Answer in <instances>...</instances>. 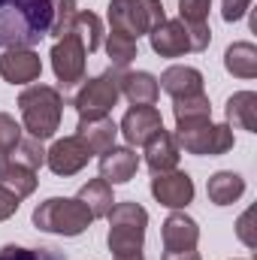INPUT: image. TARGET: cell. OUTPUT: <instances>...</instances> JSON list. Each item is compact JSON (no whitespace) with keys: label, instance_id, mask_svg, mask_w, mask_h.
Masks as SVG:
<instances>
[{"label":"cell","instance_id":"obj_1","mask_svg":"<svg viewBox=\"0 0 257 260\" xmlns=\"http://www.w3.org/2000/svg\"><path fill=\"white\" fill-rule=\"evenodd\" d=\"M55 0H0V49H34L49 37Z\"/></svg>","mask_w":257,"mask_h":260},{"label":"cell","instance_id":"obj_2","mask_svg":"<svg viewBox=\"0 0 257 260\" xmlns=\"http://www.w3.org/2000/svg\"><path fill=\"white\" fill-rule=\"evenodd\" d=\"M18 109H21V121L24 130L34 139H49L55 136V130L61 127V112H64V97L58 88L52 85H30L21 91L18 97Z\"/></svg>","mask_w":257,"mask_h":260},{"label":"cell","instance_id":"obj_3","mask_svg":"<svg viewBox=\"0 0 257 260\" xmlns=\"http://www.w3.org/2000/svg\"><path fill=\"white\" fill-rule=\"evenodd\" d=\"M91 212L76 197H49L34 209V227L55 236H79L91 227Z\"/></svg>","mask_w":257,"mask_h":260},{"label":"cell","instance_id":"obj_4","mask_svg":"<svg viewBox=\"0 0 257 260\" xmlns=\"http://www.w3.org/2000/svg\"><path fill=\"white\" fill-rule=\"evenodd\" d=\"M109 218V236L106 245L112 251V257L121 254H136L142 251L145 242V227H148V212L139 203H115Z\"/></svg>","mask_w":257,"mask_h":260},{"label":"cell","instance_id":"obj_5","mask_svg":"<svg viewBox=\"0 0 257 260\" xmlns=\"http://www.w3.org/2000/svg\"><path fill=\"white\" fill-rule=\"evenodd\" d=\"M167 18L160 0H112L109 3V24L112 30L124 34L130 40L148 37Z\"/></svg>","mask_w":257,"mask_h":260},{"label":"cell","instance_id":"obj_6","mask_svg":"<svg viewBox=\"0 0 257 260\" xmlns=\"http://www.w3.org/2000/svg\"><path fill=\"white\" fill-rule=\"evenodd\" d=\"M121 97V70L109 67L106 73L88 79L76 97H73V106L79 112V118H103L112 112V106L118 103Z\"/></svg>","mask_w":257,"mask_h":260},{"label":"cell","instance_id":"obj_7","mask_svg":"<svg viewBox=\"0 0 257 260\" xmlns=\"http://www.w3.org/2000/svg\"><path fill=\"white\" fill-rule=\"evenodd\" d=\"M176 142L179 148H185L188 154H200V157H218V154H227L236 139H233V127L227 124H212V121H203V124H194V127H176Z\"/></svg>","mask_w":257,"mask_h":260},{"label":"cell","instance_id":"obj_8","mask_svg":"<svg viewBox=\"0 0 257 260\" xmlns=\"http://www.w3.org/2000/svg\"><path fill=\"white\" fill-rule=\"evenodd\" d=\"M49 58H52V70H55V76H58V82L64 88H73V85L85 82V58H88V52H85L76 30L61 37V40H55Z\"/></svg>","mask_w":257,"mask_h":260},{"label":"cell","instance_id":"obj_9","mask_svg":"<svg viewBox=\"0 0 257 260\" xmlns=\"http://www.w3.org/2000/svg\"><path fill=\"white\" fill-rule=\"evenodd\" d=\"M94 157V151L88 148V142L82 139V136H64V139H58L49 151H46V164H49V170L55 173V176H76L79 170H85L88 167V160Z\"/></svg>","mask_w":257,"mask_h":260},{"label":"cell","instance_id":"obj_10","mask_svg":"<svg viewBox=\"0 0 257 260\" xmlns=\"http://www.w3.org/2000/svg\"><path fill=\"white\" fill-rule=\"evenodd\" d=\"M151 197L167 209H185L194 200V179L188 173H179V170L157 173L151 179Z\"/></svg>","mask_w":257,"mask_h":260},{"label":"cell","instance_id":"obj_11","mask_svg":"<svg viewBox=\"0 0 257 260\" xmlns=\"http://www.w3.org/2000/svg\"><path fill=\"white\" fill-rule=\"evenodd\" d=\"M160 130H164V118H160V112L154 106H133V109H127V115L121 118L118 133L127 139L130 148H136V145H145Z\"/></svg>","mask_w":257,"mask_h":260},{"label":"cell","instance_id":"obj_12","mask_svg":"<svg viewBox=\"0 0 257 260\" xmlns=\"http://www.w3.org/2000/svg\"><path fill=\"white\" fill-rule=\"evenodd\" d=\"M209 9H212V0H179V21L188 30L191 52H206L212 43V30L206 21Z\"/></svg>","mask_w":257,"mask_h":260},{"label":"cell","instance_id":"obj_13","mask_svg":"<svg viewBox=\"0 0 257 260\" xmlns=\"http://www.w3.org/2000/svg\"><path fill=\"white\" fill-rule=\"evenodd\" d=\"M43 73V61L34 49H6L0 55V76L9 85H27L37 82Z\"/></svg>","mask_w":257,"mask_h":260},{"label":"cell","instance_id":"obj_14","mask_svg":"<svg viewBox=\"0 0 257 260\" xmlns=\"http://www.w3.org/2000/svg\"><path fill=\"white\" fill-rule=\"evenodd\" d=\"M139 170V154L130 145H112L100 154V179L109 185H124Z\"/></svg>","mask_w":257,"mask_h":260},{"label":"cell","instance_id":"obj_15","mask_svg":"<svg viewBox=\"0 0 257 260\" xmlns=\"http://www.w3.org/2000/svg\"><path fill=\"white\" fill-rule=\"evenodd\" d=\"M148 43L154 49V55L160 58H182L185 52H191V40H188V30L179 18H164L151 34H148Z\"/></svg>","mask_w":257,"mask_h":260},{"label":"cell","instance_id":"obj_16","mask_svg":"<svg viewBox=\"0 0 257 260\" xmlns=\"http://www.w3.org/2000/svg\"><path fill=\"white\" fill-rule=\"evenodd\" d=\"M160 236H164V251H194L197 242H200V227H197V221L191 215L176 209L164 221Z\"/></svg>","mask_w":257,"mask_h":260},{"label":"cell","instance_id":"obj_17","mask_svg":"<svg viewBox=\"0 0 257 260\" xmlns=\"http://www.w3.org/2000/svg\"><path fill=\"white\" fill-rule=\"evenodd\" d=\"M182 148H179V142H176V136L173 133H167V130H160L157 136H151L148 142H145V164H148V170L157 176V173H170V170H176L179 167V154Z\"/></svg>","mask_w":257,"mask_h":260},{"label":"cell","instance_id":"obj_18","mask_svg":"<svg viewBox=\"0 0 257 260\" xmlns=\"http://www.w3.org/2000/svg\"><path fill=\"white\" fill-rule=\"evenodd\" d=\"M157 85H160L173 100L197 97V94H203V73L194 70V67H170V70L160 73Z\"/></svg>","mask_w":257,"mask_h":260},{"label":"cell","instance_id":"obj_19","mask_svg":"<svg viewBox=\"0 0 257 260\" xmlns=\"http://www.w3.org/2000/svg\"><path fill=\"white\" fill-rule=\"evenodd\" d=\"M76 136H82L94 154H103L106 148H112V145H115L118 124H115L109 115H103V118H79Z\"/></svg>","mask_w":257,"mask_h":260},{"label":"cell","instance_id":"obj_20","mask_svg":"<svg viewBox=\"0 0 257 260\" xmlns=\"http://www.w3.org/2000/svg\"><path fill=\"white\" fill-rule=\"evenodd\" d=\"M121 94L133 106H154L160 97V85L151 73L136 70V73H121Z\"/></svg>","mask_w":257,"mask_h":260},{"label":"cell","instance_id":"obj_21","mask_svg":"<svg viewBox=\"0 0 257 260\" xmlns=\"http://www.w3.org/2000/svg\"><path fill=\"white\" fill-rule=\"evenodd\" d=\"M227 127L257 133V94L254 91H236L227 100Z\"/></svg>","mask_w":257,"mask_h":260},{"label":"cell","instance_id":"obj_22","mask_svg":"<svg viewBox=\"0 0 257 260\" xmlns=\"http://www.w3.org/2000/svg\"><path fill=\"white\" fill-rule=\"evenodd\" d=\"M206 194H209V200L215 206H230V203H236L245 194V179L239 173H233V170H221V173H215L209 179Z\"/></svg>","mask_w":257,"mask_h":260},{"label":"cell","instance_id":"obj_23","mask_svg":"<svg viewBox=\"0 0 257 260\" xmlns=\"http://www.w3.org/2000/svg\"><path fill=\"white\" fill-rule=\"evenodd\" d=\"M76 200L91 212V218H94V221H97V218H106V215L112 212V206H115L112 185H109V182H103V179H91L88 185H82V191H79Z\"/></svg>","mask_w":257,"mask_h":260},{"label":"cell","instance_id":"obj_24","mask_svg":"<svg viewBox=\"0 0 257 260\" xmlns=\"http://www.w3.org/2000/svg\"><path fill=\"white\" fill-rule=\"evenodd\" d=\"M224 67L236 79H254L257 76V46L254 43H233V46H227Z\"/></svg>","mask_w":257,"mask_h":260},{"label":"cell","instance_id":"obj_25","mask_svg":"<svg viewBox=\"0 0 257 260\" xmlns=\"http://www.w3.org/2000/svg\"><path fill=\"white\" fill-rule=\"evenodd\" d=\"M173 115H176V127H194V124L212 121V103L206 94L182 97V100H173Z\"/></svg>","mask_w":257,"mask_h":260},{"label":"cell","instance_id":"obj_26","mask_svg":"<svg viewBox=\"0 0 257 260\" xmlns=\"http://www.w3.org/2000/svg\"><path fill=\"white\" fill-rule=\"evenodd\" d=\"M0 185H3V188H9L18 200H24V197H30L34 191H37L40 179H37V170H30V167H24V164L12 160V164L0 167Z\"/></svg>","mask_w":257,"mask_h":260},{"label":"cell","instance_id":"obj_27","mask_svg":"<svg viewBox=\"0 0 257 260\" xmlns=\"http://www.w3.org/2000/svg\"><path fill=\"white\" fill-rule=\"evenodd\" d=\"M73 30L79 34L85 52H97L100 49V43H103V21H100V15H94V12H76Z\"/></svg>","mask_w":257,"mask_h":260},{"label":"cell","instance_id":"obj_28","mask_svg":"<svg viewBox=\"0 0 257 260\" xmlns=\"http://www.w3.org/2000/svg\"><path fill=\"white\" fill-rule=\"evenodd\" d=\"M106 55H109V61H112L115 70H124V67L136 58V40H130L124 34L112 30V34L106 37Z\"/></svg>","mask_w":257,"mask_h":260},{"label":"cell","instance_id":"obj_29","mask_svg":"<svg viewBox=\"0 0 257 260\" xmlns=\"http://www.w3.org/2000/svg\"><path fill=\"white\" fill-rule=\"evenodd\" d=\"M76 0H55V15H52V27L49 34L55 40H61L67 34H73V24H76Z\"/></svg>","mask_w":257,"mask_h":260},{"label":"cell","instance_id":"obj_30","mask_svg":"<svg viewBox=\"0 0 257 260\" xmlns=\"http://www.w3.org/2000/svg\"><path fill=\"white\" fill-rule=\"evenodd\" d=\"M18 139H21V127L15 124V118L6 115V112H0V167L9 164V157H12Z\"/></svg>","mask_w":257,"mask_h":260},{"label":"cell","instance_id":"obj_31","mask_svg":"<svg viewBox=\"0 0 257 260\" xmlns=\"http://www.w3.org/2000/svg\"><path fill=\"white\" fill-rule=\"evenodd\" d=\"M12 157H15L18 164L30 167V170H40V167L46 164V148H43V142H40V139L27 136V139H18V145H15V151H12Z\"/></svg>","mask_w":257,"mask_h":260},{"label":"cell","instance_id":"obj_32","mask_svg":"<svg viewBox=\"0 0 257 260\" xmlns=\"http://www.w3.org/2000/svg\"><path fill=\"white\" fill-rule=\"evenodd\" d=\"M0 260H67L55 248H21V245H3Z\"/></svg>","mask_w":257,"mask_h":260},{"label":"cell","instance_id":"obj_33","mask_svg":"<svg viewBox=\"0 0 257 260\" xmlns=\"http://www.w3.org/2000/svg\"><path fill=\"white\" fill-rule=\"evenodd\" d=\"M236 236L248 245V248H257V236H254V209L242 212V218L236 221Z\"/></svg>","mask_w":257,"mask_h":260},{"label":"cell","instance_id":"obj_34","mask_svg":"<svg viewBox=\"0 0 257 260\" xmlns=\"http://www.w3.org/2000/svg\"><path fill=\"white\" fill-rule=\"evenodd\" d=\"M251 0H221V15L224 21H239L245 12H248Z\"/></svg>","mask_w":257,"mask_h":260},{"label":"cell","instance_id":"obj_35","mask_svg":"<svg viewBox=\"0 0 257 260\" xmlns=\"http://www.w3.org/2000/svg\"><path fill=\"white\" fill-rule=\"evenodd\" d=\"M18 206H21V200L12 194L9 188H3V185H0V221L12 218V215L18 212Z\"/></svg>","mask_w":257,"mask_h":260},{"label":"cell","instance_id":"obj_36","mask_svg":"<svg viewBox=\"0 0 257 260\" xmlns=\"http://www.w3.org/2000/svg\"><path fill=\"white\" fill-rule=\"evenodd\" d=\"M164 260H200L197 251H164Z\"/></svg>","mask_w":257,"mask_h":260},{"label":"cell","instance_id":"obj_37","mask_svg":"<svg viewBox=\"0 0 257 260\" xmlns=\"http://www.w3.org/2000/svg\"><path fill=\"white\" fill-rule=\"evenodd\" d=\"M115 260H145V257H142V251H136V254H121V257H115Z\"/></svg>","mask_w":257,"mask_h":260}]
</instances>
